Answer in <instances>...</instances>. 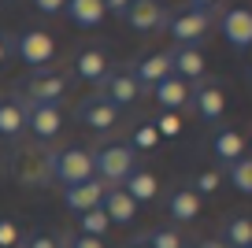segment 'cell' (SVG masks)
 <instances>
[{"instance_id":"836d02e7","label":"cell","mask_w":252,"mask_h":248,"mask_svg":"<svg viewBox=\"0 0 252 248\" xmlns=\"http://www.w3.org/2000/svg\"><path fill=\"white\" fill-rule=\"evenodd\" d=\"M33 8H37L41 15H63V0H37Z\"/></svg>"},{"instance_id":"44dd1931","label":"cell","mask_w":252,"mask_h":248,"mask_svg":"<svg viewBox=\"0 0 252 248\" xmlns=\"http://www.w3.org/2000/svg\"><path fill=\"white\" fill-rule=\"evenodd\" d=\"M212 155L222 163V167H230V163H237L245 155V137L237 130H219L212 137Z\"/></svg>"},{"instance_id":"52a82bcc","label":"cell","mask_w":252,"mask_h":248,"mask_svg":"<svg viewBox=\"0 0 252 248\" xmlns=\"http://www.w3.org/2000/svg\"><path fill=\"white\" fill-rule=\"evenodd\" d=\"M126 26L137 33H156V30H167V8L163 4H156V0H134V4H126L123 11Z\"/></svg>"},{"instance_id":"83f0119b","label":"cell","mask_w":252,"mask_h":248,"mask_svg":"<svg viewBox=\"0 0 252 248\" xmlns=\"http://www.w3.org/2000/svg\"><path fill=\"white\" fill-rule=\"evenodd\" d=\"M219 186H222V171H219V167H208V171H200V174H197V182H193L189 189H193V193L204 200V196H212Z\"/></svg>"},{"instance_id":"4fadbf2b","label":"cell","mask_w":252,"mask_h":248,"mask_svg":"<svg viewBox=\"0 0 252 248\" xmlns=\"http://www.w3.org/2000/svg\"><path fill=\"white\" fill-rule=\"evenodd\" d=\"M78 123L86 126V130H96V133H108L115 130L119 123V111L111 108L104 96H86V100L78 104Z\"/></svg>"},{"instance_id":"d590c367","label":"cell","mask_w":252,"mask_h":248,"mask_svg":"<svg viewBox=\"0 0 252 248\" xmlns=\"http://www.w3.org/2000/svg\"><path fill=\"white\" fill-rule=\"evenodd\" d=\"M126 248H149V245H145V237H137V241H130Z\"/></svg>"},{"instance_id":"8992f818","label":"cell","mask_w":252,"mask_h":248,"mask_svg":"<svg viewBox=\"0 0 252 248\" xmlns=\"http://www.w3.org/2000/svg\"><path fill=\"white\" fill-rule=\"evenodd\" d=\"M189 104H193V111H197L204 123H219V119L226 115V89H222L215 78H200L197 89L189 93Z\"/></svg>"},{"instance_id":"3957f363","label":"cell","mask_w":252,"mask_h":248,"mask_svg":"<svg viewBox=\"0 0 252 248\" xmlns=\"http://www.w3.org/2000/svg\"><path fill=\"white\" fill-rule=\"evenodd\" d=\"M215 23V8L212 4H189V8H182L178 15L167 19V33H171L174 45H193L200 48V41L208 37V30H212Z\"/></svg>"},{"instance_id":"d6a6232c","label":"cell","mask_w":252,"mask_h":248,"mask_svg":"<svg viewBox=\"0 0 252 248\" xmlns=\"http://www.w3.org/2000/svg\"><path fill=\"white\" fill-rule=\"evenodd\" d=\"M15 56V37H8V33H0V67Z\"/></svg>"},{"instance_id":"5b68a950","label":"cell","mask_w":252,"mask_h":248,"mask_svg":"<svg viewBox=\"0 0 252 248\" xmlns=\"http://www.w3.org/2000/svg\"><path fill=\"white\" fill-rule=\"evenodd\" d=\"M71 89V78L60 70H33L26 78V104H60Z\"/></svg>"},{"instance_id":"4316f807","label":"cell","mask_w":252,"mask_h":248,"mask_svg":"<svg viewBox=\"0 0 252 248\" xmlns=\"http://www.w3.org/2000/svg\"><path fill=\"white\" fill-rule=\"evenodd\" d=\"M126 145L134 148V152H152V148L159 145V133H156V126H152V123H141V126L134 130V137L126 141Z\"/></svg>"},{"instance_id":"7c38bea8","label":"cell","mask_w":252,"mask_h":248,"mask_svg":"<svg viewBox=\"0 0 252 248\" xmlns=\"http://www.w3.org/2000/svg\"><path fill=\"white\" fill-rule=\"evenodd\" d=\"M104 196H108V186H104L100 178H89V182H82V186L63 189V204H67V211H74V215H86V211L100 208Z\"/></svg>"},{"instance_id":"d4e9b609","label":"cell","mask_w":252,"mask_h":248,"mask_svg":"<svg viewBox=\"0 0 252 248\" xmlns=\"http://www.w3.org/2000/svg\"><path fill=\"white\" fill-rule=\"evenodd\" d=\"M141 237H145V245H149V248H189L186 237H182L174 226H156V230L141 233Z\"/></svg>"},{"instance_id":"ba28073f","label":"cell","mask_w":252,"mask_h":248,"mask_svg":"<svg viewBox=\"0 0 252 248\" xmlns=\"http://www.w3.org/2000/svg\"><path fill=\"white\" fill-rule=\"evenodd\" d=\"M26 130L37 141H56L63 130V108L60 104H26Z\"/></svg>"},{"instance_id":"f546056e","label":"cell","mask_w":252,"mask_h":248,"mask_svg":"<svg viewBox=\"0 0 252 248\" xmlns=\"http://www.w3.org/2000/svg\"><path fill=\"white\" fill-rule=\"evenodd\" d=\"M19 245H23V230L11 218L0 215V248H19Z\"/></svg>"},{"instance_id":"cb8c5ba5","label":"cell","mask_w":252,"mask_h":248,"mask_svg":"<svg viewBox=\"0 0 252 248\" xmlns=\"http://www.w3.org/2000/svg\"><path fill=\"white\" fill-rule=\"evenodd\" d=\"M226 178H230V186H234L237 193L252 196V155H241L237 163H230V167H226Z\"/></svg>"},{"instance_id":"603a6c76","label":"cell","mask_w":252,"mask_h":248,"mask_svg":"<svg viewBox=\"0 0 252 248\" xmlns=\"http://www.w3.org/2000/svg\"><path fill=\"white\" fill-rule=\"evenodd\" d=\"M219 241L226 248H252V218L249 215H230Z\"/></svg>"},{"instance_id":"9a60e30c","label":"cell","mask_w":252,"mask_h":248,"mask_svg":"<svg viewBox=\"0 0 252 248\" xmlns=\"http://www.w3.org/2000/svg\"><path fill=\"white\" fill-rule=\"evenodd\" d=\"M74 74L82 78V82H89V86H104L111 74V60L104 48H82L78 56H74Z\"/></svg>"},{"instance_id":"5bb4252c","label":"cell","mask_w":252,"mask_h":248,"mask_svg":"<svg viewBox=\"0 0 252 248\" xmlns=\"http://www.w3.org/2000/svg\"><path fill=\"white\" fill-rule=\"evenodd\" d=\"M204 70H208V60H204V52L200 48H193V45H174L171 48V74L174 78H182V82H200L204 78Z\"/></svg>"},{"instance_id":"277c9868","label":"cell","mask_w":252,"mask_h":248,"mask_svg":"<svg viewBox=\"0 0 252 248\" xmlns=\"http://www.w3.org/2000/svg\"><path fill=\"white\" fill-rule=\"evenodd\" d=\"M15 52L19 60L26 63V67H45V63L56 60V37L48 30H41V26H30V30H23L15 37Z\"/></svg>"},{"instance_id":"e0dca14e","label":"cell","mask_w":252,"mask_h":248,"mask_svg":"<svg viewBox=\"0 0 252 248\" xmlns=\"http://www.w3.org/2000/svg\"><path fill=\"white\" fill-rule=\"evenodd\" d=\"M200 208H204V200H200L189 186L174 189V193L167 196V215H171L174 222H182V226H186V222H197V218H200Z\"/></svg>"},{"instance_id":"e575fe53","label":"cell","mask_w":252,"mask_h":248,"mask_svg":"<svg viewBox=\"0 0 252 248\" xmlns=\"http://www.w3.org/2000/svg\"><path fill=\"white\" fill-rule=\"evenodd\" d=\"M197 248H226V245H222V241L219 237H204V241H200V245Z\"/></svg>"},{"instance_id":"9c48e42d","label":"cell","mask_w":252,"mask_h":248,"mask_svg":"<svg viewBox=\"0 0 252 248\" xmlns=\"http://www.w3.org/2000/svg\"><path fill=\"white\" fill-rule=\"evenodd\" d=\"M130 74H134V82H137L141 93H152L163 78H171V52H149V56H141V60L130 67Z\"/></svg>"},{"instance_id":"f1b7e54d","label":"cell","mask_w":252,"mask_h":248,"mask_svg":"<svg viewBox=\"0 0 252 248\" xmlns=\"http://www.w3.org/2000/svg\"><path fill=\"white\" fill-rule=\"evenodd\" d=\"M152 126H156L159 141H163V137H178V133H182V119L174 115V111H163V115H159Z\"/></svg>"},{"instance_id":"d6986e66","label":"cell","mask_w":252,"mask_h":248,"mask_svg":"<svg viewBox=\"0 0 252 248\" xmlns=\"http://www.w3.org/2000/svg\"><path fill=\"white\" fill-rule=\"evenodd\" d=\"M119 189H123V193L130 196L134 204H152V200L159 196V182H156V174L145 171V167H137V171L130 174V178H126Z\"/></svg>"},{"instance_id":"ac0fdd59","label":"cell","mask_w":252,"mask_h":248,"mask_svg":"<svg viewBox=\"0 0 252 248\" xmlns=\"http://www.w3.org/2000/svg\"><path fill=\"white\" fill-rule=\"evenodd\" d=\"M189 93H193V89L186 86V82H182V78H163V82H159L156 89H152V96H156V104L163 111H174V115H178L182 108H186L189 104Z\"/></svg>"},{"instance_id":"2e32d148","label":"cell","mask_w":252,"mask_h":248,"mask_svg":"<svg viewBox=\"0 0 252 248\" xmlns=\"http://www.w3.org/2000/svg\"><path fill=\"white\" fill-rule=\"evenodd\" d=\"M63 19L78 30H96L108 19V4L104 0H67L63 4Z\"/></svg>"},{"instance_id":"1f68e13d","label":"cell","mask_w":252,"mask_h":248,"mask_svg":"<svg viewBox=\"0 0 252 248\" xmlns=\"http://www.w3.org/2000/svg\"><path fill=\"white\" fill-rule=\"evenodd\" d=\"M63 245H67V248H108L100 237H86V233H71Z\"/></svg>"},{"instance_id":"8fae6325","label":"cell","mask_w":252,"mask_h":248,"mask_svg":"<svg viewBox=\"0 0 252 248\" xmlns=\"http://www.w3.org/2000/svg\"><path fill=\"white\" fill-rule=\"evenodd\" d=\"M100 96H104L115 111H123V108H130V104H137L141 89H137V82H134V74H130V70H111L108 82L100 86Z\"/></svg>"},{"instance_id":"484cf974","label":"cell","mask_w":252,"mask_h":248,"mask_svg":"<svg viewBox=\"0 0 252 248\" xmlns=\"http://www.w3.org/2000/svg\"><path fill=\"white\" fill-rule=\"evenodd\" d=\"M108 230H111V222H108V215H104V208H93V211H86V215H78V230L74 233H86V237H100L104 241Z\"/></svg>"},{"instance_id":"7402d4cb","label":"cell","mask_w":252,"mask_h":248,"mask_svg":"<svg viewBox=\"0 0 252 248\" xmlns=\"http://www.w3.org/2000/svg\"><path fill=\"white\" fill-rule=\"evenodd\" d=\"M23 130H26V104L0 100V137L4 141H19Z\"/></svg>"},{"instance_id":"30bf717a","label":"cell","mask_w":252,"mask_h":248,"mask_svg":"<svg viewBox=\"0 0 252 248\" xmlns=\"http://www.w3.org/2000/svg\"><path fill=\"white\" fill-rule=\"evenodd\" d=\"M219 30L230 48H252V11L249 8H226L219 15Z\"/></svg>"},{"instance_id":"4dcf8cb0","label":"cell","mask_w":252,"mask_h":248,"mask_svg":"<svg viewBox=\"0 0 252 248\" xmlns=\"http://www.w3.org/2000/svg\"><path fill=\"white\" fill-rule=\"evenodd\" d=\"M23 248H60V241L48 237V233H41V230H33V233L23 237Z\"/></svg>"},{"instance_id":"7a4b0ae2","label":"cell","mask_w":252,"mask_h":248,"mask_svg":"<svg viewBox=\"0 0 252 248\" xmlns=\"http://www.w3.org/2000/svg\"><path fill=\"white\" fill-rule=\"evenodd\" d=\"M48 174L60 182L63 189L82 186V182L93 178V152L82 145H63L48 155Z\"/></svg>"},{"instance_id":"6da1fadb","label":"cell","mask_w":252,"mask_h":248,"mask_svg":"<svg viewBox=\"0 0 252 248\" xmlns=\"http://www.w3.org/2000/svg\"><path fill=\"white\" fill-rule=\"evenodd\" d=\"M134 171H137V152L130 145H123V141L93 152V178H100L108 189H119Z\"/></svg>"},{"instance_id":"ffe728a7","label":"cell","mask_w":252,"mask_h":248,"mask_svg":"<svg viewBox=\"0 0 252 248\" xmlns=\"http://www.w3.org/2000/svg\"><path fill=\"white\" fill-rule=\"evenodd\" d=\"M100 208H104V215H108L111 226H130L137 218V204L130 200L123 189H108V196H104Z\"/></svg>"}]
</instances>
